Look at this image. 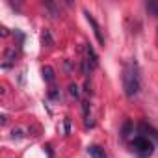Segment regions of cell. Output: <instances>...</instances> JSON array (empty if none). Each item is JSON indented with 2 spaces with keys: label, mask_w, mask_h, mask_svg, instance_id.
Segmentation results:
<instances>
[{
  "label": "cell",
  "mask_w": 158,
  "mask_h": 158,
  "mask_svg": "<svg viewBox=\"0 0 158 158\" xmlns=\"http://www.w3.org/2000/svg\"><path fill=\"white\" fill-rule=\"evenodd\" d=\"M41 74H43V80L48 82V84H52L54 78H56V73H54V69H52L50 65H45V67L41 69Z\"/></svg>",
  "instance_id": "6"
},
{
  "label": "cell",
  "mask_w": 158,
  "mask_h": 158,
  "mask_svg": "<svg viewBox=\"0 0 158 158\" xmlns=\"http://www.w3.org/2000/svg\"><path fill=\"white\" fill-rule=\"evenodd\" d=\"M69 93H71V97H74V99L80 97V89H78L76 84H71V86H69Z\"/></svg>",
  "instance_id": "10"
},
{
  "label": "cell",
  "mask_w": 158,
  "mask_h": 158,
  "mask_svg": "<svg viewBox=\"0 0 158 158\" xmlns=\"http://www.w3.org/2000/svg\"><path fill=\"white\" fill-rule=\"evenodd\" d=\"M84 15H86V21L91 24V28H93V34H95V37H97L99 45H101V47H104V35H102V32H101V26L97 24V21L91 17V13H89V11H84Z\"/></svg>",
  "instance_id": "4"
},
{
  "label": "cell",
  "mask_w": 158,
  "mask_h": 158,
  "mask_svg": "<svg viewBox=\"0 0 158 158\" xmlns=\"http://www.w3.org/2000/svg\"><path fill=\"white\" fill-rule=\"evenodd\" d=\"M41 41H43L45 47H54V37H52L50 30H43V34H41Z\"/></svg>",
  "instance_id": "9"
},
{
  "label": "cell",
  "mask_w": 158,
  "mask_h": 158,
  "mask_svg": "<svg viewBox=\"0 0 158 158\" xmlns=\"http://www.w3.org/2000/svg\"><path fill=\"white\" fill-rule=\"evenodd\" d=\"M11 138H13V139H21V138H23V130H21V128H13V130H11Z\"/></svg>",
  "instance_id": "12"
},
{
  "label": "cell",
  "mask_w": 158,
  "mask_h": 158,
  "mask_svg": "<svg viewBox=\"0 0 158 158\" xmlns=\"http://www.w3.org/2000/svg\"><path fill=\"white\" fill-rule=\"evenodd\" d=\"M82 110H84V117L88 119V115H89V102H88V101L82 102Z\"/></svg>",
  "instance_id": "14"
},
{
  "label": "cell",
  "mask_w": 158,
  "mask_h": 158,
  "mask_svg": "<svg viewBox=\"0 0 158 158\" xmlns=\"http://www.w3.org/2000/svg\"><path fill=\"white\" fill-rule=\"evenodd\" d=\"M132 128H134L132 121H130V119H127V121L123 123V127H121V138H123V139H127V138L132 134Z\"/></svg>",
  "instance_id": "8"
},
{
  "label": "cell",
  "mask_w": 158,
  "mask_h": 158,
  "mask_svg": "<svg viewBox=\"0 0 158 158\" xmlns=\"http://www.w3.org/2000/svg\"><path fill=\"white\" fill-rule=\"evenodd\" d=\"M48 97H50L52 101H58V99H60V91H58V89H50V91H48Z\"/></svg>",
  "instance_id": "13"
},
{
  "label": "cell",
  "mask_w": 158,
  "mask_h": 158,
  "mask_svg": "<svg viewBox=\"0 0 158 158\" xmlns=\"http://www.w3.org/2000/svg\"><path fill=\"white\" fill-rule=\"evenodd\" d=\"M0 35H2V37H8V35H10V32H8V28H6V26L0 28Z\"/></svg>",
  "instance_id": "16"
},
{
  "label": "cell",
  "mask_w": 158,
  "mask_h": 158,
  "mask_svg": "<svg viewBox=\"0 0 158 158\" xmlns=\"http://www.w3.org/2000/svg\"><path fill=\"white\" fill-rule=\"evenodd\" d=\"M69 130H71V119L65 117V134H69Z\"/></svg>",
  "instance_id": "15"
},
{
  "label": "cell",
  "mask_w": 158,
  "mask_h": 158,
  "mask_svg": "<svg viewBox=\"0 0 158 158\" xmlns=\"http://www.w3.org/2000/svg\"><path fill=\"white\" fill-rule=\"evenodd\" d=\"M45 149H47V152H48V158H52V156H54V154H52V145H47Z\"/></svg>",
  "instance_id": "17"
},
{
  "label": "cell",
  "mask_w": 158,
  "mask_h": 158,
  "mask_svg": "<svg viewBox=\"0 0 158 158\" xmlns=\"http://www.w3.org/2000/svg\"><path fill=\"white\" fill-rule=\"evenodd\" d=\"M88 154H89L91 158H106L104 149H101L99 145H91V147H88Z\"/></svg>",
  "instance_id": "7"
},
{
  "label": "cell",
  "mask_w": 158,
  "mask_h": 158,
  "mask_svg": "<svg viewBox=\"0 0 158 158\" xmlns=\"http://www.w3.org/2000/svg\"><path fill=\"white\" fill-rule=\"evenodd\" d=\"M17 58H19V54H17V50L13 48V47H8L6 50H4V61H2V69H10V67H13L15 65V61H17Z\"/></svg>",
  "instance_id": "3"
},
{
  "label": "cell",
  "mask_w": 158,
  "mask_h": 158,
  "mask_svg": "<svg viewBox=\"0 0 158 158\" xmlns=\"http://www.w3.org/2000/svg\"><path fill=\"white\" fill-rule=\"evenodd\" d=\"M132 149H134V152L138 156L147 158V156H151L154 152V143L149 138H145V136H136L132 139Z\"/></svg>",
  "instance_id": "2"
},
{
  "label": "cell",
  "mask_w": 158,
  "mask_h": 158,
  "mask_svg": "<svg viewBox=\"0 0 158 158\" xmlns=\"http://www.w3.org/2000/svg\"><path fill=\"white\" fill-rule=\"evenodd\" d=\"M147 10H151V11L158 17V2H149V4H147Z\"/></svg>",
  "instance_id": "11"
},
{
  "label": "cell",
  "mask_w": 158,
  "mask_h": 158,
  "mask_svg": "<svg viewBox=\"0 0 158 158\" xmlns=\"http://www.w3.org/2000/svg\"><path fill=\"white\" fill-rule=\"evenodd\" d=\"M123 86L127 97H136L139 91V71L136 61H130L123 71Z\"/></svg>",
  "instance_id": "1"
},
{
  "label": "cell",
  "mask_w": 158,
  "mask_h": 158,
  "mask_svg": "<svg viewBox=\"0 0 158 158\" xmlns=\"http://www.w3.org/2000/svg\"><path fill=\"white\" fill-rule=\"evenodd\" d=\"M86 52H88V63H89V69H95L99 65V56L95 54L93 47L91 45H86Z\"/></svg>",
  "instance_id": "5"
}]
</instances>
